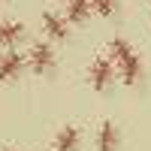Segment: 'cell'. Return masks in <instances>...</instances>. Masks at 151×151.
<instances>
[{
	"label": "cell",
	"mask_w": 151,
	"mask_h": 151,
	"mask_svg": "<svg viewBox=\"0 0 151 151\" xmlns=\"http://www.w3.org/2000/svg\"><path fill=\"white\" fill-rule=\"evenodd\" d=\"M109 55H112V60H115L124 85H139L142 82V58H139V52H136L127 40L115 36V40L109 42Z\"/></svg>",
	"instance_id": "1"
},
{
	"label": "cell",
	"mask_w": 151,
	"mask_h": 151,
	"mask_svg": "<svg viewBox=\"0 0 151 151\" xmlns=\"http://www.w3.org/2000/svg\"><path fill=\"white\" fill-rule=\"evenodd\" d=\"M24 64L30 67L33 76H52L55 67H58V58H55V52H52L48 42H33L30 52L24 55Z\"/></svg>",
	"instance_id": "2"
},
{
	"label": "cell",
	"mask_w": 151,
	"mask_h": 151,
	"mask_svg": "<svg viewBox=\"0 0 151 151\" xmlns=\"http://www.w3.org/2000/svg\"><path fill=\"white\" fill-rule=\"evenodd\" d=\"M112 82H115L112 60H109V58H97V60H91V67H88V85H91L97 94H103V91H109V88H112Z\"/></svg>",
	"instance_id": "3"
},
{
	"label": "cell",
	"mask_w": 151,
	"mask_h": 151,
	"mask_svg": "<svg viewBox=\"0 0 151 151\" xmlns=\"http://www.w3.org/2000/svg\"><path fill=\"white\" fill-rule=\"evenodd\" d=\"M24 67H27V64H24V55H18V52H6V55H0V82H3V85L15 82L18 76H21Z\"/></svg>",
	"instance_id": "4"
},
{
	"label": "cell",
	"mask_w": 151,
	"mask_h": 151,
	"mask_svg": "<svg viewBox=\"0 0 151 151\" xmlns=\"http://www.w3.org/2000/svg\"><path fill=\"white\" fill-rule=\"evenodd\" d=\"M42 30L52 36L55 42H67L70 40V24L64 15H58V12H42Z\"/></svg>",
	"instance_id": "5"
},
{
	"label": "cell",
	"mask_w": 151,
	"mask_h": 151,
	"mask_svg": "<svg viewBox=\"0 0 151 151\" xmlns=\"http://www.w3.org/2000/svg\"><path fill=\"white\" fill-rule=\"evenodd\" d=\"M82 145V130L76 127V124H67V127H60L55 142H52V151H79Z\"/></svg>",
	"instance_id": "6"
},
{
	"label": "cell",
	"mask_w": 151,
	"mask_h": 151,
	"mask_svg": "<svg viewBox=\"0 0 151 151\" xmlns=\"http://www.w3.org/2000/svg\"><path fill=\"white\" fill-rule=\"evenodd\" d=\"M118 148H121V133L115 121H103L97 133V151H118Z\"/></svg>",
	"instance_id": "7"
},
{
	"label": "cell",
	"mask_w": 151,
	"mask_h": 151,
	"mask_svg": "<svg viewBox=\"0 0 151 151\" xmlns=\"http://www.w3.org/2000/svg\"><path fill=\"white\" fill-rule=\"evenodd\" d=\"M24 40V24L21 21H3L0 24V45L3 48H12Z\"/></svg>",
	"instance_id": "8"
},
{
	"label": "cell",
	"mask_w": 151,
	"mask_h": 151,
	"mask_svg": "<svg viewBox=\"0 0 151 151\" xmlns=\"http://www.w3.org/2000/svg\"><path fill=\"white\" fill-rule=\"evenodd\" d=\"M91 0H70V6H67V24H85L88 18H91Z\"/></svg>",
	"instance_id": "9"
},
{
	"label": "cell",
	"mask_w": 151,
	"mask_h": 151,
	"mask_svg": "<svg viewBox=\"0 0 151 151\" xmlns=\"http://www.w3.org/2000/svg\"><path fill=\"white\" fill-rule=\"evenodd\" d=\"M91 9L97 15H103V18H112L115 9H118V0H91Z\"/></svg>",
	"instance_id": "10"
},
{
	"label": "cell",
	"mask_w": 151,
	"mask_h": 151,
	"mask_svg": "<svg viewBox=\"0 0 151 151\" xmlns=\"http://www.w3.org/2000/svg\"><path fill=\"white\" fill-rule=\"evenodd\" d=\"M3 151H15V148H3Z\"/></svg>",
	"instance_id": "11"
}]
</instances>
